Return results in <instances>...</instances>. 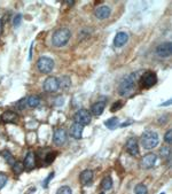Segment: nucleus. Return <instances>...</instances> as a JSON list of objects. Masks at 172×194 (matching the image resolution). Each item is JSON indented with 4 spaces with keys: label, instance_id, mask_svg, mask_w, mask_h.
I'll return each instance as SVG.
<instances>
[{
    "label": "nucleus",
    "instance_id": "obj_14",
    "mask_svg": "<svg viewBox=\"0 0 172 194\" xmlns=\"http://www.w3.org/2000/svg\"><path fill=\"white\" fill-rule=\"evenodd\" d=\"M128 35L126 34V32H123V31H121V32H118V34H116V36H115V39H114V46L115 47H117V48H119V47H122V46H124V45L128 43Z\"/></svg>",
    "mask_w": 172,
    "mask_h": 194
},
{
    "label": "nucleus",
    "instance_id": "obj_28",
    "mask_svg": "<svg viewBox=\"0 0 172 194\" xmlns=\"http://www.w3.org/2000/svg\"><path fill=\"white\" fill-rule=\"evenodd\" d=\"M58 155V153L56 152H52V153H48V154L46 155V157H45V162L47 164H51L53 161H54L55 156Z\"/></svg>",
    "mask_w": 172,
    "mask_h": 194
},
{
    "label": "nucleus",
    "instance_id": "obj_31",
    "mask_svg": "<svg viewBox=\"0 0 172 194\" xmlns=\"http://www.w3.org/2000/svg\"><path fill=\"white\" fill-rule=\"evenodd\" d=\"M123 106H124V102H123V101H121V100H119V101H116V102H115V104H114L113 106H111V108H110V110H111V111H117V110L121 109V108H122Z\"/></svg>",
    "mask_w": 172,
    "mask_h": 194
},
{
    "label": "nucleus",
    "instance_id": "obj_13",
    "mask_svg": "<svg viewBox=\"0 0 172 194\" xmlns=\"http://www.w3.org/2000/svg\"><path fill=\"white\" fill-rule=\"evenodd\" d=\"M93 171L90 169H86L84 170V171H82L80 172V175H79V180H80V183H82V185H84V186H89L92 182H93Z\"/></svg>",
    "mask_w": 172,
    "mask_h": 194
},
{
    "label": "nucleus",
    "instance_id": "obj_8",
    "mask_svg": "<svg viewBox=\"0 0 172 194\" xmlns=\"http://www.w3.org/2000/svg\"><path fill=\"white\" fill-rule=\"evenodd\" d=\"M156 161H157V156L156 154H154V153H148L143 156L141 161H140V165H141V168L142 169H152L153 167L155 165L156 163Z\"/></svg>",
    "mask_w": 172,
    "mask_h": 194
},
{
    "label": "nucleus",
    "instance_id": "obj_9",
    "mask_svg": "<svg viewBox=\"0 0 172 194\" xmlns=\"http://www.w3.org/2000/svg\"><path fill=\"white\" fill-rule=\"evenodd\" d=\"M67 138H68V136H67V131L64 129H56L54 131V134H53V143H54L56 146H63L65 144V141H67Z\"/></svg>",
    "mask_w": 172,
    "mask_h": 194
},
{
    "label": "nucleus",
    "instance_id": "obj_19",
    "mask_svg": "<svg viewBox=\"0 0 172 194\" xmlns=\"http://www.w3.org/2000/svg\"><path fill=\"white\" fill-rule=\"evenodd\" d=\"M40 104V98L38 95H30L26 98V106L30 108H36Z\"/></svg>",
    "mask_w": 172,
    "mask_h": 194
},
{
    "label": "nucleus",
    "instance_id": "obj_16",
    "mask_svg": "<svg viewBox=\"0 0 172 194\" xmlns=\"http://www.w3.org/2000/svg\"><path fill=\"white\" fill-rule=\"evenodd\" d=\"M24 168H26L28 170H31L34 168L36 165V155L33 152H28L24 157Z\"/></svg>",
    "mask_w": 172,
    "mask_h": 194
},
{
    "label": "nucleus",
    "instance_id": "obj_27",
    "mask_svg": "<svg viewBox=\"0 0 172 194\" xmlns=\"http://www.w3.org/2000/svg\"><path fill=\"white\" fill-rule=\"evenodd\" d=\"M56 194H72V189L70 186H62L56 191Z\"/></svg>",
    "mask_w": 172,
    "mask_h": 194
},
{
    "label": "nucleus",
    "instance_id": "obj_1",
    "mask_svg": "<svg viewBox=\"0 0 172 194\" xmlns=\"http://www.w3.org/2000/svg\"><path fill=\"white\" fill-rule=\"evenodd\" d=\"M134 87H135V76L134 74H130L121 80L118 86V94L122 97H128L133 92Z\"/></svg>",
    "mask_w": 172,
    "mask_h": 194
},
{
    "label": "nucleus",
    "instance_id": "obj_23",
    "mask_svg": "<svg viewBox=\"0 0 172 194\" xmlns=\"http://www.w3.org/2000/svg\"><path fill=\"white\" fill-rule=\"evenodd\" d=\"M59 84H60V87H62V89H68L69 86L71 85V79H70L69 76H62V77L59 79Z\"/></svg>",
    "mask_w": 172,
    "mask_h": 194
},
{
    "label": "nucleus",
    "instance_id": "obj_10",
    "mask_svg": "<svg viewBox=\"0 0 172 194\" xmlns=\"http://www.w3.org/2000/svg\"><path fill=\"white\" fill-rule=\"evenodd\" d=\"M172 53V44L170 41H165L162 43L161 45H158L156 48V54L161 58H169L171 56Z\"/></svg>",
    "mask_w": 172,
    "mask_h": 194
},
{
    "label": "nucleus",
    "instance_id": "obj_12",
    "mask_svg": "<svg viewBox=\"0 0 172 194\" xmlns=\"http://www.w3.org/2000/svg\"><path fill=\"white\" fill-rule=\"evenodd\" d=\"M125 148L128 150V153L132 156H138L139 155V146H138V141L135 138H130L126 141Z\"/></svg>",
    "mask_w": 172,
    "mask_h": 194
},
{
    "label": "nucleus",
    "instance_id": "obj_18",
    "mask_svg": "<svg viewBox=\"0 0 172 194\" xmlns=\"http://www.w3.org/2000/svg\"><path fill=\"white\" fill-rule=\"evenodd\" d=\"M104 108H106V104H104L103 101H98V102H95V104L92 106L91 111H92V114H94L95 116H100V115H102Z\"/></svg>",
    "mask_w": 172,
    "mask_h": 194
},
{
    "label": "nucleus",
    "instance_id": "obj_2",
    "mask_svg": "<svg viewBox=\"0 0 172 194\" xmlns=\"http://www.w3.org/2000/svg\"><path fill=\"white\" fill-rule=\"evenodd\" d=\"M71 38V32L67 28H61L55 31L52 36V43L55 47H63L68 44L69 39Z\"/></svg>",
    "mask_w": 172,
    "mask_h": 194
},
{
    "label": "nucleus",
    "instance_id": "obj_5",
    "mask_svg": "<svg viewBox=\"0 0 172 194\" xmlns=\"http://www.w3.org/2000/svg\"><path fill=\"white\" fill-rule=\"evenodd\" d=\"M140 83H141V86L143 89H150L157 83V76H156V74L154 71L148 70L142 75Z\"/></svg>",
    "mask_w": 172,
    "mask_h": 194
},
{
    "label": "nucleus",
    "instance_id": "obj_30",
    "mask_svg": "<svg viewBox=\"0 0 172 194\" xmlns=\"http://www.w3.org/2000/svg\"><path fill=\"white\" fill-rule=\"evenodd\" d=\"M21 23H22V15L16 14L14 16V19H13V25L15 28H17V26H20Z\"/></svg>",
    "mask_w": 172,
    "mask_h": 194
},
{
    "label": "nucleus",
    "instance_id": "obj_15",
    "mask_svg": "<svg viewBox=\"0 0 172 194\" xmlns=\"http://www.w3.org/2000/svg\"><path fill=\"white\" fill-rule=\"evenodd\" d=\"M83 130H84V126L83 125L78 124V123H74V124L71 125V128H70V136L74 138V139H80L82 138V136H83Z\"/></svg>",
    "mask_w": 172,
    "mask_h": 194
},
{
    "label": "nucleus",
    "instance_id": "obj_29",
    "mask_svg": "<svg viewBox=\"0 0 172 194\" xmlns=\"http://www.w3.org/2000/svg\"><path fill=\"white\" fill-rule=\"evenodd\" d=\"M7 180H8L7 175L0 172V189H2L4 187H5V185L7 184Z\"/></svg>",
    "mask_w": 172,
    "mask_h": 194
},
{
    "label": "nucleus",
    "instance_id": "obj_35",
    "mask_svg": "<svg viewBox=\"0 0 172 194\" xmlns=\"http://www.w3.org/2000/svg\"><path fill=\"white\" fill-rule=\"evenodd\" d=\"M2 31H4V22L0 19V35L2 34Z\"/></svg>",
    "mask_w": 172,
    "mask_h": 194
},
{
    "label": "nucleus",
    "instance_id": "obj_3",
    "mask_svg": "<svg viewBox=\"0 0 172 194\" xmlns=\"http://www.w3.org/2000/svg\"><path fill=\"white\" fill-rule=\"evenodd\" d=\"M160 137L155 131H146L141 136V145L145 149H153L158 145Z\"/></svg>",
    "mask_w": 172,
    "mask_h": 194
},
{
    "label": "nucleus",
    "instance_id": "obj_11",
    "mask_svg": "<svg viewBox=\"0 0 172 194\" xmlns=\"http://www.w3.org/2000/svg\"><path fill=\"white\" fill-rule=\"evenodd\" d=\"M110 14H111V9H110V7L106 5L99 6L94 12V15L98 20H106L110 16Z\"/></svg>",
    "mask_w": 172,
    "mask_h": 194
},
{
    "label": "nucleus",
    "instance_id": "obj_21",
    "mask_svg": "<svg viewBox=\"0 0 172 194\" xmlns=\"http://www.w3.org/2000/svg\"><path fill=\"white\" fill-rule=\"evenodd\" d=\"M104 125L110 130H114L116 129L117 126H119V121H118L117 117H111V118H109L108 121H106L104 122Z\"/></svg>",
    "mask_w": 172,
    "mask_h": 194
},
{
    "label": "nucleus",
    "instance_id": "obj_36",
    "mask_svg": "<svg viewBox=\"0 0 172 194\" xmlns=\"http://www.w3.org/2000/svg\"><path fill=\"white\" fill-rule=\"evenodd\" d=\"M100 194H104V193H103V192H102V193H100Z\"/></svg>",
    "mask_w": 172,
    "mask_h": 194
},
{
    "label": "nucleus",
    "instance_id": "obj_4",
    "mask_svg": "<svg viewBox=\"0 0 172 194\" xmlns=\"http://www.w3.org/2000/svg\"><path fill=\"white\" fill-rule=\"evenodd\" d=\"M37 68L41 74H51L54 69V61L48 56H41L37 61Z\"/></svg>",
    "mask_w": 172,
    "mask_h": 194
},
{
    "label": "nucleus",
    "instance_id": "obj_26",
    "mask_svg": "<svg viewBox=\"0 0 172 194\" xmlns=\"http://www.w3.org/2000/svg\"><path fill=\"white\" fill-rule=\"evenodd\" d=\"M161 156H162L164 160L170 159V156H171V149L169 148V147H162V148H161Z\"/></svg>",
    "mask_w": 172,
    "mask_h": 194
},
{
    "label": "nucleus",
    "instance_id": "obj_17",
    "mask_svg": "<svg viewBox=\"0 0 172 194\" xmlns=\"http://www.w3.org/2000/svg\"><path fill=\"white\" fill-rule=\"evenodd\" d=\"M17 118H19L17 115L15 114L14 111H10V110H7V111H5L4 114L1 115V119L5 123H15Z\"/></svg>",
    "mask_w": 172,
    "mask_h": 194
},
{
    "label": "nucleus",
    "instance_id": "obj_34",
    "mask_svg": "<svg viewBox=\"0 0 172 194\" xmlns=\"http://www.w3.org/2000/svg\"><path fill=\"white\" fill-rule=\"evenodd\" d=\"M53 177H54V172H52V174H49V175H48V177H47V178L45 179V182H44V183H43V186H44L45 189H46V187L48 186V183H49V182H51V179L53 178Z\"/></svg>",
    "mask_w": 172,
    "mask_h": 194
},
{
    "label": "nucleus",
    "instance_id": "obj_25",
    "mask_svg": "<svg viewBox=\"0 0 172 194\" xmlns=\"http://www.w3.org/2000/svg\"><path fill=\"white\" fill-rule=\"evenodd\" d=\"M134 193L135 194H147L148 189L147 186L145 184H138L135 187H134Z\"/></svg>",
    "mask_w": 172,
    "mask_h": 194
},
{
    "label": "nucleus",
    "instance_id": "obj_20",
    "mask_svg": "<svg viewBox=\"0 0 172 194\" xmlns=\"http://www.w3.org/2000/svg\"><path fill=\"white\" fill-rule=\"evenodd\" d=\"M111 187H113V179L110 176H106L101 182V189L103 191H109L111 189Z\"/></svg>",
    "mask_w": 172,
    "mask_h": 194
},
{
    "label": "nucleus",
    "instance_id": "obj_24",
    "mask_svg": "<svg viewBox=\"0 0 172 194\" xmlns=\"http://www.w3.org/2000/svg\"><path fill=\"white\" fill-rule=\"evenodd\" d=\"M24 171V164L22 162H15L13 164V172L15 175H21Z\"/></svg>",
    "mask_w": 172,
    "mask_h": 194
},
{
    "label": "nucleus",
    "instance_id": "obj_6",
    "mask_svg": "<svg viewBox=\"0 0 172 194\" xmlns=\"http://www.w3.org/2000/svg\"><path fill=\"white\" fill-rule=\"evenodd\" d=\"M75 123H78L80 125H89L91 123V114L86 109H79L74 116Z\"/></svg>",
    "mask_w": 172,
    "mask_h": 194
},
{
    "label": "nucleus",
    "instance_id": "obj_33",
    "mask_svg": "<svg viewBox=\"0 0 172 194\" xmlns=\"http://www.w3.org/2000/svg\"><path fill=\"white\" fill-rule=\"evenodd\" d=\"M164 140H165V143L167 144H171L172 141V131L171 130H167L165 136H164Z\"/></svg>",
    "mask_w": 172,
    "mask_h": 194
},
{
    "label": "nucleus",
    "instance_id": "obj_37",
    "mask_svg": "<svg viewBox=\"0 0 172 194\" xmlns=\"http://www.w3.org/2000/svg\"><path fill=\"white\" fill-rule=\"evenodd\" d=\"M161 194H165V193H161Z\"/></svg>",
    "mask_w": 172,
    "mask_h": 194
},
{
    "label": "nucleus",
    "instance_id": "obj_22",
    "mask_svg": "<svg viewBox=\"0 0 172 194\" xmlns=\"http://www.w3.org/2000/svg\"><path fill=\"white\" fill-rule=\"evenodd\" d=\"M0 154H1V156H2L4 159H5V161H6V162H7L8 164H10V165H13V164L15 163L14 156H13V154L10 153L9 150H7V149H6V150H4V152H1Z\"/></svg>",
    "mask_w": 172,
    "mask_h": 194
},
{
    "label": "nucleus",
    "instance_id": "obj_32",
    "mask_svg": "<svg viewBox=\"0 0 172 194\" xmlns=\"http://www.w3.org/2000/svg\"><path fill=\"white\" fill-rule=\"evenodd\" d=\"M25 106H26V99H21L17 104H16V108L17 109H20V110H22V109H24L25 108Z\"/></svg>",
    "mask_w": 172,
    "mask_h": 194
},
{
    "label": "nucleus",
    "instance_id": "obj_7",
    "mask_svg": "<svg viewBox=\"0 0 172 194\" xmlns=\"http://www.w3.org/2000/svg\"><path fill=\"white\" fill-rule=\"evenodd\" d=\"M43 86H44V90L46 92H49V93L56 92V91L60 89L59 78L53 77V76H49V77H47V78L45 79Z\"/></svg>",
    "mask_w": 172,
    "mask_h": 194
}]
</instances>
